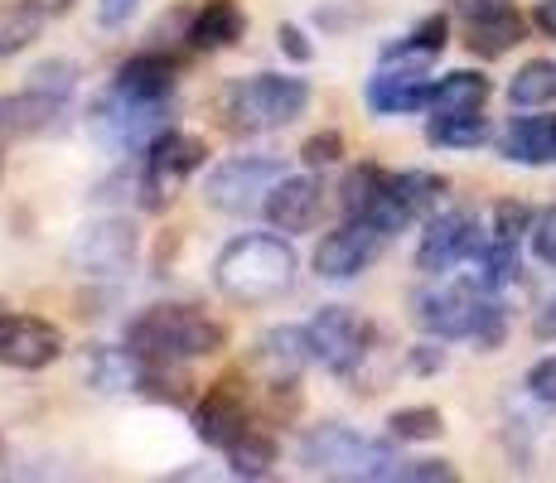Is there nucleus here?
Masks as SVG:
<instances>
[{"mask_svg":"<svg viewBox=\"0 0 556 483\" xmlns=\"http://www.w3.org/2000/svg\"><path fill=\"white\" fill-rule=\"evenodd\" d=\"M295 276H301V256L276 232H242L213 262V285L232 305H271L295 285Z\"/></svg>","mask_w":556,"mask_h":483,"instance_id":"1","label":"nucleus"},{"mask_svg":"<svg viewBox=\"0 0 556 483\" xmlns=\"http://www.w3.org/2000/svg\"><path fill=\"white\" fill-rule=\"evenodd\" d=\"M126 343L155 363H194L228 343V325L203 315L199 305H151L126 325Z\"/></svg>","mask_w":556,"mask_h":483,"instance_id":"2","label":"nucleus"},{"mask_svg":"<svg viewBox=\"0 0 556 483\" xmlns=\"http://www.w3.org/2000/svg\"><path fill=\"white\" fill-rule=\"evenodd\" d=\"M412 315L426 334L435 339H475L479 348H498L508 334V315L475 285H445V290H421L412 300Z\"/></svg>","mask_w":556,"mask_h":483,"instance_id":"3","label":"nucleus"},{"mask_svg":"<svg viewBox=\"0 0 556 483\" xmlns=\"http://www.w3.org/2000/svg\"><path fill=\"white\" fill-rule=\"evenodd\" d=\"M309 106V82L286 78V73H252L238 78L223 92V122L238 136H262V131H286L295 116Z\"/></svg>","mask_w":556,"mask_h":483,"instance_id":"4","label":"nucleus"},{"mask_svg":"<svg viewBox=\"0 0 556 483\" xmlns=\"http://www.w3.org/2000/svg\"><path fill=\"white\" fill-rule=\"evenodd\" d=\"M203 160H208V145H203L199 136L165 126V131L141 150V175H136V199H141V208H151V213L169 208L175 193L203 169Z\"/></svg>","mask_w":556,"mask_h":483,"instance_id":"5","label":"nucleus"},{"mask_svg":"<svg viewBox=\"0 0 556 483\" xmlns=\"http://www.w3.org/2000/svg\"><path fill=\"white\" fill-rule=\"evenodd\" d=\"M169 102H136V97L102 88L88 106V136L112 155H141L165 131Z\"/></svg>","mask_w":556,"mask_h":483,"instance_id":"6","label":"nucleus"},{"mask_svg":"<svg viewBox=\"0 0 556 483\" xmlns=\"http://www.w3.org/2000/svg\"><path fill=\"white\" fill-rule=\"evenodd\" d=\"M301 465L325 479H382L392 455L382 445H372V440H363L354 425L329 421L301 440Z\"/></svg>","mask_w":556,"mask_h":483,"instance_id":"7","label":"nucleus"},{"mask_svg":"<svg viewBox=\"0 0 556 483\" xmlns=\"http://www.w3.org/2000/svg\"><path fill=\"white\" fill-rule=\"evenodd\" d=\"M291 175L281 155H238L223 160L208 179H203V203L218 213H266V199L281 179Z\"/></svg>","mask_w":556,"mask_h":483,"instance_id":"8","label":"nucleus"},{"mask_svg":"<svg viewBox=\"0 0 556 483\" xmlns=\"http://www.w3.org/2000/svg\"><path fill=\"white\" fill-rule=\"evenodd\" d=\"M305 339L309 353H315L319 368L339 372V378H354L363 363L372 358V325L349 305H325L319 315L305 319Z\"/></svg>","mask_w":556,"mask_h":483,"instance_id":"9","label":"nucleus"},{"mask_svg":"<svg viewBox=\"0 0 556 483\" xmlns=\"http://www.w3.org/2000/svg\"><path fill=\"white\" fill-rule=\"evenodd\" d=\"M445 179L431 175V169H397V175L382 179L378 199H372V208L363 213V218H372L388 238H397L402 228H412L416 218H426V213L435 208V203L445 199Z\"/></svg>","mask_w":556,"mask_h":483,"instance_id":"10","label":"nucleus"},{"mask_svg":"<svg viewBox=\"0 0 556 483\" xmlns=\"http://www.w3.org/2000/svg\"><path fill=\"white\" fill-rule=\"evenodd\" d=\"M382 246H388V232H382L372 218H344L334 232L319 238L309 266H315L319 281H354V276H363L372 262H378Z\"/></svg>","mask_w":556,"mask_h":483,"instance_id":"11","label":"nucleus"},{"mask_svg":"<svg viewBox=\"0 0 556 483\" xmlns=\"http://www.w3.org/2000/svg\"><path fill=\"white\" fill-rule=\"evenodd\" d=\"M141 256V232L131 218H98L73 238L68 262L88 276H122Z\"/></svg>","mask_w":556,"mask_h":483,"instance_id":"12","label":"nucleus"},{"mask_svg":"<svg viewBox=\"0 0 556 483\" xmlns=\"http://www.w3.org/2000/svg\"><path fill=\"white\" fill-rule=\"evenodd\" d=\"M252 425V392L242 378H218L194 406V435L213 449H228Z\"/></svg>","mask_w":556,"mask_h":483,"instance_id":"13","label":"nucleus"},{"mask_svg":"<svg viewBox=\"0 0 556 483\" xmlns=\"http://www.w3.org/2000/svg\"><path fill=\"white\" fill-rule=\"evenodd\" d=\"M459 20H465V49L479 59H504L528 35V20L508 0H459Z\"/></svg>","mask_w":556,"mask_h":483,"instance_id":"14","label":"nucleus"},{"mask_svg":"<svg viewBox=\"0 0 556 483\" xmlns=\"http://www.w3.org/2000/svg\"><path fill=\"white\" fill-rule=\"evenodd\" d=\"M475 246H479L475 213H465V208L435 213V218L426 223L421 242H416V271L445 276V271H455L459 262H469V252H475Z\"/></svg>","mask_w":556,"mask_h":483,"instance_id":"15","label":"nucleus"},{"mask_svg":"<svg viewBox=\"0 0 556 483\" xmlns=\"http://www.w3.org/2000/svg\"><path fill=\"white\" fill-rule=\"evenodd\" d=\"M63 358V334L39 315H5L0 319V368L45 372Z\"/></svg>","mask_w":556,"mask_h":483,"instance_id":"16","label":"nucleus"},{"mask_svg":"<svg viewBox=\"0 0 556 483\" xmlns=\"http://www.w3.org/2000/svg\"><path fill=\"white\" fill-rule=\"evenodd\" d=\"M315 363L309 353V339H305V325H281V329H266L262 339L252 343V368L262 372L266 386L276 392H291L301 382V372Z\"/></svg>","mask_w":556,"mask_h":483,"instance_id":"17","label":"nucleus"},{"mask_svg":"<svg viewBox=\"0 0 556 483\" xmlns=\"http://www.w3.org/2000/svg\"><path fill=\"white\" fill-rule=\"evenodd\" d=\"M368 112L372 116H412L426 112V97H431V82H426V63H378V73L368 78Z\"/></svg>","mask_w":556,"mask_h":483,"instance_id":"18","label":"nucleus"},{"mask_svg":"<svg viewBox=\"0 0 556 483\" xmlns=\"http://www.w3.org/2000/svg\"><path fill=\"white\" fill-rule=\"evenodd\" d=\"M319 213H325V185H319L315 169L309 175H295L291 169L271 189V199H266V223L276 232H309L319 223Z\"/></svg>","mask_w":556,"mask_h":483,"instance_id":"19","label":"nucleus"},{"mask_svg":"<svg viewBox=\"0 0 556 483\" xmlns=\"http://www.w3.org/2000/svg\"><path fill=\"white\" fill-rule=\"evenodd\" d=\"M175 82H179V63L160 49H146V53H131V59L116 68L112 88L136 97V102H169Z\"/></svg>","mask_w":556,"mask_h":483,"instance_id":"20","label":"nucleus"},{"mask_svg":"<svg viewBox=\"0 0 556 483\" xmlns=\"http://www.w3.org/2000/svg\"><path fill=\"white\" fill-rule=\"evenodd\" d=\"M68 112V102L25 88V92H0V141H29L59 126V116Z\"/></svg>","mask_w":556,"mask_h":483,"instance_id":"21","label":"nucleus"},{"mask_svg":"<svg viewBox=\"0 0 556 483\" xmlns=\"http://www.w3.org/2000/svg\"><path fill=\"white\" fill-rule=\"evenodd\" d=\"M242 35H248V15H242L238 0H203L194 20H189V45L199 53L232 49Z\"/></svg>","mask_w":556,"mask_h":483,"instance_id":"22","label":"nucleus"},{"mask_svg":"<svg viewBox=\"0 0 556 483\" xmlns=\"http://www.w3.org/2000/svg\"><path fill=\"white\" fill-rule=\"evenodd\" d=\"M498 155L513 165H556V122L552 116H518L498 136Z\"/></svg>","mask_w":556,"mask_h":483,"instance_id":"23","label":"nucleus"},{"mask_svg":"<svg viewBox=\"0 0 556 483\" xmlns=\"http://www.w3.org/2000/svg\"><path fill=\"white\" fill-rule=\"evenodd\" d=\"M83 372H88V382L98 386V392L116 396V392H141V378H146V358L126 343V348H92L88 363H83Z\"/></svg>","mask_w":556,"mask_h":483,"instance_id":"24","label":"nucleus"},{"mask_svg":"<svg viewBox=\"0 0 556 483\" xmlns=\"http://www.w3.org/2000/svg\"><path fill=\"white\" fill-rule=\"evenodd\" d=\"M489 78L475 68H455L445 78L431 82V97H426V112H484L489 102Z\"/></svg>","mask_w":556,"mask_h":483,"instance_id":"25","label":"nucleus"},{"mask_svg":"<svg viewBox=\"0 0 556 483\" xmlns=\"http://www.w3.org/2000/svg\"><path fill=\"white\" fill-rule=\"evenodd\" d=\"M276 459H281V440L271 431H262L256 421L228 445V469L238 479H266L276 469Z\"/></svg>","mask_w":556,"mask_h":483,"instance_id":"26","label":"nucleus"},{"mask_svg":"<svg viewBox=\"0 0 556 483\" xmlns=\"http://www.w3.org/2000/svg\"><path fill=\"white\" fill-rule=\"evenodd\" d=\"M426 141L435 150H479L484 141H494V126L479 112H435L426 126Z\"/></svg>","mask_w":556,"mask_h":483,"instance_id":"27","label":"nucleus"},{"mask_svg":"<svg viewBox=\"0 0 556 483\" xmlns=\"http://www.w3.org/2000/svg\"><path fill=\"white\" fill-rule=\"evenodd\" d=\"M445 45H451V15H426L412 35H402L397 45L382 49V59L388 63H431Z\"/></svg>","mask_w":556,"mask_h":483,"instance_id":"28","label":"nucleus"},{"mask_svg":"<svg viewBox=\"0 0 556 483\" xmlns=\"http://www.w3.org/2000/svg\"><path fill=\"white\" fill-rule=\"evenodd\" d=\"M508 102L522 106V112H538V106H552L556 102V59H532L513 73L508 82Z\"/></svg>","mask_w":556,"mask_h":483,"instance_id":"29","label":"nucleus"},{"mask_svg":"<svg viewBox=\"0 0 556 483\" xmlns=\"http://www.w3.org/2000/svg\"><path fill=\"white\" fill-rule=\"evenodd\" d=\"M388 435L402 440V445H426V440L445 435V416L435 406H402V411L388 416Z\"/></svg>","mask_w":556,"mask_h":483,"instance_id":"30","label":"nucleus"},{"mask_svg":"<svg viewBox=\"0 0 556 483\" xmlns=\"http://www.w3.org/2000/svg\"><path fill=\"white\" fill-rule=\"evenodd\" d=\"M382 179H388V169L378 165H354L344 175V185H339V208L349 213V218H363V213L372 208V199H378Z\"/></svg>","mask_w":556,"mask_h":483,"instance_id":"31","label":"nucleus"},{"mask_svg":"<svg viewBox=\"0 0 556 483\" xmlns=\"http://www.w3.org/2000/svg\"><path fill=\"white\" fill-rule=\"evenodd\" d=\"M39 25H45V15H35L25 0H20L15 10H0V59H10V53H25L39 39Z\"/></svg>","mask_w":556,"mask_h":483,"instance_id":"32","label":"nucleus"},{"mask_svg":"<svg viewBox=\"0 0 556 483\" xmlns=\"http://www.w3.org/2000/svg\"><path fill=\"white\" fill-rule=\"evenodd\" d=\"M29 88L53 97V102H68L73 88H78V63H68V59H45V63H35V68H29Z\"/></svg>","mask_w":556,"mask_h":483,"instance_id":"33","label":"nucleus"},{"mask_svg":"<svg viewBox=\"0 0 556 483\" xmlns=\"http://www.w3.org/2000/svg\"><path fill=\"white\" fill-rule=\"evenodd\" d=\"M382 479H397V483H451L455 469L445 465V459H392Z\"/></svg>","mask_w":556,"mask_h":483,"instance_id":"34","label":"nucleus"},{"mask_svg":"<svg viewBox=\"0 0 556 483\" xmlns=\"http://www.w3.org/2000/svg\"><path fill=\"white\" fill-rule=\"evenodd\" d=\"M301 165L305 169H334V165H344V136H339V131H315L301 145Z\"/></svg>","mask_w":556,"mask_h":483,"instance_id":"35","label":"nucleus"},{"mask_svg":"<svg viewBox=\"0 0 556 483\" xmlns=\"http://www.w3.org/2000/svg\"><path fill=\"white\" fill-rule=\"evenodd\" d=\"M528 242H532V256H538L542 266H556V203L542 208V213H532Z\"/></svg>","mask_w":556,"mask_h":483,"instance_id":"36","label":"nucleus"},{"mask_svg":"<svg viewBox=\"0 0 556 483\" xmlns=\"http://www.w3.org/2000/svg\"><path fill=\"white\" fill-rule=\"evenodd\" d=\"M528 228H532V213L522 208V203H498L494 208V232H489V238L518 242V238H528Z\"/></svg>","mask_w":556,"mask_h":483,"instance_id":"37","label":"nucleus"},{"mask_svg":"<svg viewBox=\"0 0 556 483\" xmlns=\"http://www.w3.org/2000/svg\"><path fill=\"white\" fill-rule=\"evenodd\" d=\"M528 392L538 396V402L556 406V353H552V358H542V363H532V368H528Z\"/></svg>","mask_w":556,"mask_h":483,"instance_id":"38","label":"nucleus"},{"mask_svg":"<svg viewBox=\"0 0 556 483\" xmlns=\"http://www.w3.org/2000/svg\"><path fill=\"white\" fill-rule=\"evenodd\" d=\"M276 39H281V53L286 59H295V63H309L315 59V45H309V35L301 25H281L276 29Z\"/></svg>","mask_w":556,"mask_h":483,"instance_id":"39","label":"nucleus"},{"mask_svg":"<svg viewBox=\"0 0 556 483\" xmlns=\"http://www.w3.org/2000/svg\"><path fill=\"white\" fill-rule=\"evenodd\" d=\"M136 5H141V0H98V25L102 29H122L126 20L136 15Z\"/></svg>","mask_w":556,"mask_h":483,"instance_id":"40","label":"nucleus"},{"mask_svg":"<svg viewBox=\"0 0 556 483\" xmlns=\"http://www.w3.org/2000/svg\"><path fill=\"white\" fill-rule=\"evenodd\" d=\"M532 334H538V339H547V343L556 339V295H552L547 305L538 309V319H532Z\"/></svg>","mask_w":556,"mask_h":483,"instance_id":"41","label":"nucleus"},{"mask_svg":"<svg viewBox=\"0 0 556 483\" xmlns=\"http://www.w3.org/2000/svg\"><path fill=\"white\" fill-rule=\"evenodd\" d=\"M435 368H441V348H431V343L412 348V372H435Z\"/></svg>","mask_w":556,"mask_h":483,"instance_id":"42","label":"nucleus"},{"mask_svg":"<svg viewBox=\"0 0 556 483\" xmlns=\"http://www.w3.org/2000/svg\"><path fill=\"white\" fill-rule=\"evenodd\" d=\"M532 20H538V29L547 39H556V0H538V10H532Z\"/></svg>","mask_w":556,"mask_h":483,"instance_id":"43","label":"nucleus"},{"mask_svg":"<svg viewBox=\"0 0 556 483\" xmlns=\"http://www.w3.org/2000/svg\"><path fill=\"white\" fill-rule=\"evenodd\" d=\"M35 15H45V20H59V15H68L73 10V0H25Z\"/></svg>","mask_w":556,"mask_h":483,"instance_id":"44","label":"nucleus"},{"mask_svg":"<svg viewBox=\"0 0 556 483\" xmlns=\"http://www.w3.org/2000/svg\"><path fill=\"white\" fill-rule=\"evenodd\" d=\"M0 145H5V141H0ZM0 179H5V150H0Z\"/></svg>","mask_w":556,"mask_h":483,"instance_id":"45","label":"nucleus"},{"mask_svg":"<svg viewBox=\"0 0 556 483\" xmlns=\"http://www.w3.org/2000/svg\"><path fill=\"white\" fill-rule=\"evenodd\" d=\"M0 319H5V309H0Z\"/></svg>","mask_w":556,"mask_h":483,"instance_id":"46","label":"nucleus"},{"mask_svg":"<svg viewBox=\"0 0 556 483\" xmlns=\"http://www.w3.org/2000/svg\"><path fill=\"white\" fill-rule=\"evenodd\" d=\"M552 122H556V116H552Z\"/></svg>","mask_w":556,"mask_h":483,"instance_id":"47","label":"nucleus"}]
</instances>
